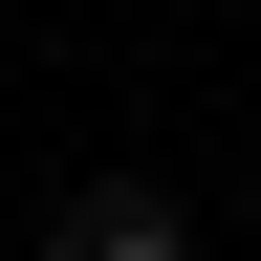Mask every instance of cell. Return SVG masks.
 Here are the masks:
<instances>
[{"mask_svg": "<svg viewBox=\"0 0 261 261\" xmlns=\"http://www.w3.org/2000/svg\"><path fill=\"white\" fill-rule=\"evenodd\" d=\"M65 261H196V240H174V196H87V218H65Z\"/></svg>", "mask_w": 261, "mask_h": 261, "instance_id": "1", "label": "cell"}]
</instances>
